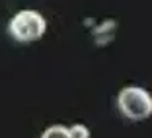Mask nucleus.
<instances>
[{"instance_id":"1","label":"nucleus","mask_w":152,"mask_h":138,"mask_svg":"<svg viewBox=\"0 0 152 138\" xmlns=\"http://www.w3.org/2000/svg\"><path fill=\"white\" fill-rule=\"evenodd\" d=\"M117 105L127 119L133 121H142L152 115V95L146 89L137 88V86H129V88L121 89L119 97H117Z\"/></svg>"},{"instance_id":"2","label":"nucleus","mask_w":152,"mask_h":138,"mask_svg":"<svg viewBox=\"0 0 152 138\" xmlns=\"http://www.w3.org/2000/svg\"><path fill=\"white\" fill-rule=\"evenodd\" d=\"M45 29H47V23L45 18L35 10H22L10 20V33H12L14 39L18 41H37L43 37Z\"/></svg>"},{"instance_id":"3","label":"nucleus","mask_w":152,"mask_h":138,"mask_svg":"<svg viewBox=\"0 0 152 138\" xmlns=\"http://www.w3.org/2000/svg\"><path fill=\"white\" fill-rule=\"evenodd\" d=\"M41 138H70L68 136V129L63 125H55V126H49L41 134Z\"/></svg>"},{"instance_id":"4","label":"nucleus","mask_w":152,"mask_h":138,"mask_svg":"<svg viewBox=\"0 0 152 138\" xmlns=\"http://www.w3.org/2000/svg\"><path fill=\"white\" fill-rule=\"evenodd\" d=\"M68 136L70 138H88L90 130H88V126H84V125H74V126L68 129Z\"/></svg>"}]
</instances>
